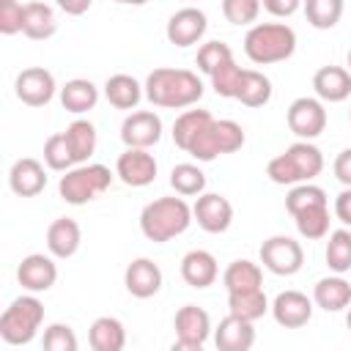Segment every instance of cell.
<instances>
[{"mask_svg": "<svg viewBox=\"0 0 351 351\" xmlns=\"http://www.w3.org/2000/svg\"><path fill=\"white\" fill-rule=\"evenodd\" d=\"M293 222H296V230L315 241V239H324L329 233V203H321V206H310V208H302L293 214Z\"/></svg>", "mask_w": 351, "mask_h": 351, "instance_id": "35", "label": "cell"}, {"mask_svg": "<svg viewBox=\"0 0 351 351\" xmlns=\"http://www.w3.org/2000/svg\"><path fill=\"white\" fill-rule=\"evenodd\" d=\"M121 140L126 148H151L162 140V118L151 110H137L123 118Z\"/></svg>", "mask_w": 351, "mask_h": 351, "instance_id": "12", "label": "cell"}, {"mask_svg": "<svg viewBox=\"0 0 351 351\" xmlns=\"http://www.w3.org/2000/svg\"><path fill=\"white\" fill-rule=\"evenodd\" d=\"M44 321V304L36 296H16L0 315V337L8 346H25Z\"/></svg>", "mask_w": 351, "mask_h": 351, "instance_id": "6", "label": "cell"}, {"mask_svg": "<svg viewBox=\"0 0 351 351\" xmlns=\"http://www.w3.org/2000/svg\"><path fill=\"white\" fill-rule=\"evenodd\" d=\"M304 16L315 30H329L343 16V0H304Z\"/></svg>", "mask_w": 351, "mask_h": 351, "instance_id": "37", "label": "cell"}, {"mask_svg": "<svg viewBox=\"0 0 351 351\" xmlns=\"http://www.w3.org/2000/svg\"><path fill=\"white\" fill-rule=\"evenodd\" d=\"M88 340H90L93 351H121L126 346V329H123V324L118 318L101 315V318H96L90 324Z\"/></svg>", "mask_w": 351, "mask_h": 351, "instance_id": "27", "label": "cell"}, {"mask_svg": "<svg viewBox=\"0 0 351 351\" xmlns=\"http://www.w3.org/2000/svg\"><path fill=\"white\" fill-rule=\"evenodd\" d=\"M288 129L299 137V140H313L326 129V110L321 99L313 96H299L291 101L288 107Z\"/></svg>", "mask_w": 351, "mask_h": 351, "instance_id": "10", "label": "cell"}, {"mask_svg": "<svg viewBox=\"0 0 351 351\" xmlns=\"http://www.w3.org/2000/svg\"><path fill=\"white\" fill-rule=\"evenodd\" d=\"M143 93H145V88L132 74H112L104 82V96L118 110H134L140 104Z\"/></svg>", "mask_w": 351, "mask_h": 351, "instance_id": "26", "label": "cell"}, {"mask_svg": "<svg viewBox=\"0 0 351 351\" xmlns=\"http://www.w3.org/2000/svg\"><path fill=\"white\" fill-rule=\"evenodd\" d=\"M236 99L247 107H263L271 99V80L255 69H244L241 71V82L236 90Z\"/></svg>", "mask_w": 351, "mask_h": 351, "instance_id": "30", "label": "cell"}, {"mask_svg": "<svg viewBox=\"0 0 351 351\" xmlns=\"http://www.w3.org/2000/svg\"><path fill=\"white\" fill-rule=\"evenodd\" d=\"M115 3H123V5H145L148 0H115Z\"/></svg>", "mask_w": 351, "mask_h": 351, "instance_id": "49", "label": "cell"}, {"mask_svg": "<svg viewBox=\"0 0 351 351\" xmlns=\"http://www.w3.org/2000/svg\"><path fill=\"white\" fill-rule=\"evenodd\" d=\"M173 326H176V343H173V348L200 351L203 343L211 335V318H208V313L203 307H195V304H184L176 313Z\"/></svg>", "mask_w": 351, "mask_h": 351, "instance_id": "9", "label": "cell"}, {"mask_svg": "<svg viewBox=\"0 0 351 351\" xmlns=\"http://www.w3.org/2000/svg\"><path fill=\"white\" fill-rule=\"evenodd\" d=\"M217 274H219V266H217V258L208 250H189L181 258V277L192 288H208V285H214L217 282Z\"/></svg>", "mask_w": 351, "mask_h": 351, "instance_id": "22", "label": "cell"}, {"mask_svg": "<svg viewBox=\"0 0 351 351\" xmlns=\"http://www.w3.org/2000/svg\"><path fill=\"white\" fill-rule=\"evenodd\" d=\"M321 203H326V192H324L321 186L310 184V181H304V184H293V189L285 195V208H288L291 217H293L296 211H302V208L321 206Z\"/></svg>", "mask_w": 351, "mask_h": 351, "instance_id": "39", "label": "cell"}, {"mask_svg": "<svg viewBox=\"0 0 351 351\" xmlns=\"http://www.w3.org/2000/svg\"><path fill=\"white\" fill-rule=\"evenodd\" d=\"M80 241H82V230L71 217H58L47 228V250L55 258H71L80 250Z\"/></svg>", "mask_w": 351, "mask_h": 351, "instance_id": "23", "label": "cell"}, {"mask_svg": "<svg viewBox=\"0 0 351 351\" xmlns=\"http://www.w3.org/2000/svg\"><path fill=\"white\" fill-rule=\"evenodd\" d=\"M222 282L228 288V293H239V291H255V288H263V271L258 263L247 261V258H239L233 261L225 274H222Z\"/></svg>", "mask_w": 351, "mask_h": 351, "instance_id": "29", "label": "cell"}, {"mask_svg": "<svg viewBox=\"0 0 351 351\" xmlns=\"http://www.w3.org/2000/svg\"><path fill=\"white\" fill-rule=\"evenodd\" d=\"M115 176L126 186H148L156 178V159L148 148H126L115 162Z\"/></svg>", "mask_w": 351, "mask_h": 351, "instance_id": "15", "label": "cell"}, {"mask_svg": "<svg viewBox=\"0 0 351 351\" xmlns=\"http://www.w3.org/2000/svg\"><path fill=\"white\" fill-rule=\"evenodd\" d=\"M22 19H25V5L16 0H0V33L3 36H14L22 30Z\"/></svg>", "mask_w": 351, "mask_h": 351, "instance_id": "44", "label": "cell"}, {"mask_svg": "<svg viewBox=\"0 0 351 351\" xmlns=\"http://www.w3.org/2000/svg\"><path fill=\"white\" fill-rule=\"evenodd\" d=\"M8 186L19 197H36L47 186V170H44V165L38 159H33V156L16 159L11 165V170H8Z\"/></svg>", "mask_w": 351, "mask_h": 351, "instance_id": "18", "label": "cell"}, {"mask_svg": "<svg viewBox=\"0 0 351 351\" xmlns=\"http://www.w3.org/2000/svg\"><path fill=\"white\" fill-rule=\"evenodd\" d=\"M63 134L69 140V148L74 154V162L77 165H85L93 156V151H96V126L90 121H85V118H77V121H71L66 126Z\"/></svg>", "mask_w": 351, "mask_h": 351, "instance_id": "32", "label": "cell"}, {"mask_svg": "<svg viewBox=\"0 0 351 351\" xmlns=\"http://www.w3.org/2000/svg\"><path fill=\"white\" fill-rule=\"evenodd\" d=\"M261 5L271 14V16H291L299 11L302 0H261Z\"/></svg>", "mask_w": 351, "mask_h": 351, "instance_id": "45", "label": "cell"}, {"mask_svg": "<svg viewBox=\"0 0 351 351\" xmlns=\"http://www.w3.org/2000/svg\"><path fill=\"white\" fill-rule=\"evenodd\" d=\"M206 27H208V19L200 8L195 5H186V8H178L170 19H167V41L176 44V47H192L197 44L203 36H206Z\"/></svg>", "mask_w": 351, "mask_h": 351, "instance_id": "14", "label": "cell"}, {"mask_svg": "<svg viewBox=\"0 0 351 351\" xmlns=\"http://www.w3.org/2000/svg\"><path fill=\"white\" fill-rule=\"evenodd\" d=\"M44 348L47 351H77V335L69 324H52L44 332Z\"/></svg>", "mask_w": 351, "mask_h": 351, "instance_id": "43", "label": "cell"}, {"mask_svg": "<svg viewBox=\"0 0 351 351\" xmlns=\"http://www.w3.org/2000/svg\"><path fill=\"white\" fill-rule=\"evenodd\" d=\"M55 3H58V8L66 11L69 16H80V14H85V11L90 8L93 0H55Z\"/></svg>", "mask_w": 351, "mask_h": 351, "instance_id": "48", "label": "cell"}, {"mask_svg": "<svg viewBox=\"0 0 351 351\" xmlns=\"http://www.w3.org/2000/svg\"><path fill=\"white\" fill-rule=\"evenodd\" d=\"M211 112L208 110H186L176 118L173 123V143L181 148V151H189V145L197 140V134L211 123Z\"/></svg>", "mask_w": 351, "mask_h": 351, "instance_id": "31", "label": "cell"}, {"mask_svg": "<svg viewBox=\"0 0 351 351\" xmlns=\"http://www.w3.org/2000/svg\"><path fill=\"white\" fill-rule=\"evenodd\" d=\"M112 184V173L107 165H77L71 170H66V176H60L58 181V192L69 206H85L90 200H96L101 192H107Z\"/></svg>", "mask_w": 351, "mask_h": 351, "instance_id": "5", "label": "cell"}, {"mask_svg": "<svg viewBox=\"0 0 351 351\" xmlns=\"http://www.w3.org/2000/svg\"><path fill=\"white\" fill-rule=\"evenodd\" d=\"M58 30V16L52 11V5L41 3V0H33V3H25V19H22V33L33 41H44L49 36H55Z\"/></svg>", "mask_w": 351, "mask_h": 351, "instance_id": "24", "label": "cell"}, {"mask_svg": "<svg viewBox=\"0 0 351 351\" xmlns=\"http://www.w3.org/2000/svg\"><path fill=\"white\" fill-rule=\"evenodd\" d=\"M16 280L22 288H27L30 293H41V291H49L58 280V266L49 255L44 252H33V255H25L22 263L16 266Z\"/></svg>", "mask_w": 351, "mask_h": 351, "instance_id": "16", "label": "cell"}, {"mask_svg": "<svg viewBox=\"0 0 351 351\" xmlns=\"http://www.w3.org/2000/svg\"><path fill=\"white\" fill-rule=\"evenodd\" d=\"M313 302L326 313H340V310H346L351 304V285L340 274L324 277L313 288Z\"/></svg>", "mask_w": 351, "mask_h": 351, "instance_id": "25", "label": "cell"}, {"mask_svg": "<svg viewBox=\"0 0 351 351\" xmlns=\"http://www.w3.org/2000/svg\"><path fill=\"white\" fill-rule=\"evenodd\" d=\"M55 77L52 71L41 69V66H30V69H22L16 74V82H14V90H16V99L27 107H44L52 101L55 96Z\"/></svg>", "mask_w": 351, "mask_h": 351, "instance_id": "11", "label": "cell"}, {"mask_svg": "<svg viewBox=\"0 0 351 351\" xmlns=\"http://www.w3.org/2000/svg\"><path fill=\"white\" fill-rule=\"evenodd\" d=\"M228 310L244 321H258L266 315L269 310V299L263 293V288L255 291H239V293H228Z\"/></svg>", "mask_w": 351, "mask_h": 351, "instance_id": "33", "label": "cell"}, {"mask_svg": "<svg viewBox=\"0 0 351 351\" xmlns=\"http://www.w3.org/2000/svg\"><path fill=\"white\" fill-rule=\"evenodd\" d=\"M222 14L230 25H252L261 14V0H222Z\"/></svg>", "mask_w": 351, "mask_h": 351, "instance_id": "42", "label": "cell"}, {"mask_svg": "<svg viewBox=\"0 0 351 351\" xmlns=\"http://www.w3.org/2000/svg\"><path fill=\"white\" fill-rule=\"evenodd\" d=\"M346 60H348V71H351V49H348V58Z\"/></svg>", "mask_w": 351, "mask_h": 351, "instance_id": "51", "label": "cell"}, {"mask_svg": "<svg viewBox=\"0 0 351 351\" xmlns=\"http://www.w3.org/2000/svg\"><path fill=\"white\" fill-rule=\"evenodd\" d=\"M324 258H326V266H329L335 274H346V271L351 269V233H348L346 228L329 233Z\"/></svg>", "mask_w": 351, "mask_h": 351, "instance_id": "36", "label": "cell"}, {"mask_svg": "<svg viewBox=\"0 0 351 351\" xmlns=\"http://www.w3.org/2000/svg\"><path fill=\"white\" fill-rule=\"evenodd\" d=\"M261 263L280 277H291L304 266V250L291 236H271L261 244Z\"/></svg>", "mask_w": 351, "mask_h": 351, "instance_id": "8", "label": "cell"}, {"mask_svg": "<svg viewBox=\"0 0 351 351\" xmlns=\"http://www.w3.org/2000/svg\"><path fill=\"white\" fill-rule=\"evenodd\" d=\"M192 217L197 219V225L206 233H225L233 222V206L225 195L203 192V195H197V200L192 206Z\"/></svg>", "mask_w": 351, "mask_h": 351, "instance_id": "13", "label": "cell"}, {"mask_svg": "<svg viewBox=\"0 0 351 351\" xmlns=\"http://www.w3.org/2000/svg\"><path fill=\"white\" fill-rule=\"evenodd\" d=\"M44 162H47L49 170H71V167L77 165V162H74V154H71V148H69V140H66L63 132L47 137V143H44Z\"/></svg>", "mask_w": 351, "mask_h": 351, "instance_id": "38", "label": "cell"}, {"mask_svg": "<svg viewBox=\"0 0 351 351\" xmlns=\"http://www.w3.org/2000/svg\"><path fill=\"white\" fill-rule=\"evenodd\" d=\"M233 60V49L225 44V41H206L200 49H197V69L203 74H214L222 63Z\"/></svg>", "mask_w": 351, "mask_h": 351, "instance_id": "40", "label": "cell"}, {"mask_svg": "<svg viewBox=\"0 0 351 351\" xmlns=\"http://www.w3.org/2000/svg\"><path fill=\"white\" fill-rule=\"evenodd\" d=\"M143 88H145V99L154 107H165V110L192 107L203 96V82L189 69H154Z\"/></svg>", "mask_w": 351, "mask_h": 351, "instance_id": "1", "label": "cell"}, {"mask_svg": "<svg viewBox=\"0 0 351 351\" xmlns=\"http://www.w3.org/2000/svg\"><path fill=\"white\" fill-rule=\"evenodd\" d=\"M244 52L252 63H282L296 52V33L285 22H258L244 36Z\"/></svg>", "mask_w": 351, "mask_h": 351, "instance_id": "3", "label": "cell"}, {"mask_svg": "<svg viewBox=\"0 0 351 351\" xmlns=\"http://www.w3.org/2000/svg\"><path fill=\"white\" fill-rule=\"evenodd\" d=\"M335 217L351 228V186H346L337 197H335Z\"/></svg>", "mask_w": 351, "mask_h": 351, "instance_id": "47", "label": "cell"}, {"mask_svg": "<svg viewBox=\"0 0 351 351\" xmlns=\"http://www.w3.org/2000/svg\"><path fill=\"white\" fill-rule=\"evenodd\" d=\"M335 178L343 186H351V148H343L335 156Z\"/></svg>", "mask_w": 351, "mask_h": 351, "instance_id": "46", "label": "cell"}, {"mask_svg": "<svg viewBox=\"0 0 351 351\" xmlns=\"http://www.w3.org/2000/svg\"><path fill=\"white\" fill-rule=\"evenodd\" d=\"M346 324H348V329H351V310H348V315H346Z\"/></svg>", "mask_w": 351, "mask_h": 351, "instance_id": "50", "label": "cell"}, {"mask_svg": "<svg viewBox=\"0 0 351 351\" xmlns=\"http://www.w3.org/2000/svg\"><path fill=\"white\" fill-rule=\"evenodd\" d=\"M123 285L134 299H151L162 288V269L151 258H137L126 266Z\"/></svg>", "mask_w": 351, "mask_h": 351, "instance_id": "19", "label": "cell"}, {"mask_svg": "<svg viewBox=\"0 0 351 351\" xmlns=\"http://www.w3.org/2000/svg\"><path fill=\"white\" fill-rule=\"evenodd\" d=\"M170 186L181 197L203 195V189H206V173L197 165H192V162H181V165H176L170 170Z\"/></svg>", "mask_w": 351, "mask_h": 351, "instance_id": "34", "label": "cell"}, {"mask_svg": "<svg viewBox=\"0 0 351 351\" xmlns=\"http://www.w3.org/2000/svg\"><path fill=\"white\" fill-rule=\"evenodd\" d=\"M348 118H351V110H348Z\"/></svg>", "mask_w": 351, "mask_h": 351, "instance_id": "52", "label": "cell"}, {"mask_svg": "<svg viewBox=\"0 0 351 351\" xmlns=\"http://www.w3.org/2000/svg\"><path fill=\"white\" fill-rule=\"evenodd\" d=\"M244 145V129L236 123V121H211L200 134L197 140L189 145V156L197 159V162H214L219 154H233Z\"/></svg>", "mask_w": 351, "mask_h": 351, "instance_id": "7", "label": "cell"}, {"mask_svg": "<svg viewBox=\"0 0 351 351\" xmlns=\"http://www.w3.org/2000/svg\"><path fill=\"white\" fill-rule=\"evenodd\" d=\"M313 90L321 101H346L351 96V71L343 66H321L313 74Z\"/></svg>", "mask_w": 351, "mask_h": 351, "instance_id": "20", "label": "cell"}, {"mask_svg": "<svg viewBox=\"0 0 351 351\" xmlns=\"http://www.w3.org/2000/svg\"><path fill=\"white\" fill-rule=\"evenodd\" d=\"M192 208L184 197H156L143 206L140 211V230L148 241L165 244L176 236H181L192 222Z\"/></svg>", "mask_w": 351, "mask_h": 351, "instance_id": "2", "label": "cell"}, {"mask_svg": "<svg viewBox=\"0 0 351 351\" xmlns=\"http://www.w3.org/2000/svg\"><path fill=\"white\" fill-rule=\"evenodd\" d=\"M99 101V88L90 82V80H82V77H74L69 80L63 88H60V104L74 112V115H82L88 110H93Z\"/></svg>", "mask_w": 351, "mask_h": 351, "instance_id": "28", "label": "cell"}, {"mask_svg": "<svg viewBox=\"0 0 351 351\" xmlns=\"http://www.w3.org/2000/svg\"><path fill=\"white\" fill-rule=\"evenodd\" d=\"M271 315L285 329H302L313 318V302L302 291H282L271 302Z\"/></svg>", "mask_w": 351, "mask_h": 351, "instance_id": "17", "label": "cell"}, {"mask_svg": "<svg viewBox=\"0 0 351 351\" xmlns=\"http://www.w3.org/2000/svg\"><path fill=\"white\" fill-rule=\"evenodd\" d=\"M321 170H324V154L310 140H299V143L288 145L280 156L269 159V165H266V176L282 186L313 181Z\"/></svg>", "mask_w": 351, "mask_h": 351, "instance_id": "4", "label": "cell"}, {"mask_svg": "<svg viewBox=\"0 0 351 351\" xmlns=\"http://www.w3.org/2000/svg\"><path fill=\"white\" fill-rule=\"evenodd\" d=\"M241 66H236V60H228L222 63L214 74H211V88L217 96L222 99H236V90H239V82H241Z\"/></svg>", "mask_w": 351, "mask_h": 351, "instance_id": "41", "label": "cell"}, {"mask_svg": "<svg viewBox=\"0 0 351 351\" xmlns=\"http://www.w3.org/2000/svg\"><path fill=\"white\" fill-rule=\"evenodd\" d=\"M214 343L219 351H250L255 343L252 321H244V318L228 313V318H222L219 326L214 329Z\"/></svg>", "mask_w": 351, "mask_h": 351, "instance_id": "21", "label": "cell"}]
</instances>
